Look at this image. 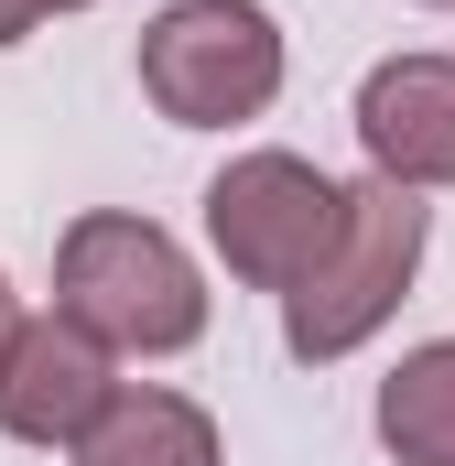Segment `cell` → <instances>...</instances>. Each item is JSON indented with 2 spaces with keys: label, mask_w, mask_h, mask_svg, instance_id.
Returning <instances> with one entry per match:
<instances>
[{
  "label": "cell",
  "mask_w": 455,
  "mask_h": 466,
  "mask_svg": "<svg viewBox=\"0 0 455 466\" xmlns=\"http://www.w3.org/2000/svg\"><path fill=\"white\" fill-rule=\"evenodd\" d=\"M141 98L174 130H238L282 98V22L260 0H163L141 22Z\"/></svg>",
  "instance_id": "obj_3"
},
{
  "label": "cell",
  "mask_w": 455,
  "mask_h": 466,
  "mask_svg": "<svg viewBox=\"0 0 455 466\" xmlns=\"http://www.w3.org/2000/svg\"><path fill=\"white\" fill-rule=\"evenodd\" d=\"M337 218H347V185L326 163H304V152H238L207 185V238L249 293H293L326 260Z\"/></svg>",
  "instance_id": "obj_4"
},
{
  "label": "cell",
  "mask_w": 455,
  "mask_h": 466,
  "mask_svg": "<svg viewBox=\"0 0 455 466\" xmlns=\"http://www.w3.org/2000/svg\"><path fill=\"white\" fill-rule=\"evenodd\" d=\"M76 466H228V456H217L207 401H185L163 380H130L109 412H98V434L76 445Z\"/></svg>",
  "instance_id": "obj_7"
},
{
  "label": "cell",
  "mask_w": 455,
  "mask_h": 466,
  "mask_svg": "<svg viewBox=\"0 0 455 466\" xmlns=\"http://www.w3.org/2000/svg\"><path fill=\"white\" fill-rule=\"evenodd\" d=\"M423 11H455V0H423Z\"/></svg>",
  "instance_id": "obj_11"
},
{
  "label": "cell",
  "mask_w": 455,
  "mask_h": 466,
  "mask_svg": "<svg viewBox=\"0 0 455 466\" xmlns=\"http://www.w3.org/2000/svg\"><path fill=\"white\" fill-rule=\"evenodd\" d=\"M11 337H22V304H11V282H0V358H11Z\"/></svg>",
  "instance_id": "obj_10"
},
{
  "label": "cell",
  "mask_w": 455,
  "mask_h": 466,
  "mask_svg": "<svg viewBox=\"0 0 455 466\" xmlns=\"http://www.w3.org/2000/svg\"><path fill=\"white\" fill-rule=\"evenodd\" d=\"M55 315H76L109 358H185L207 337V271L185 260L174 228L130 207H87L55 238Z\"/></svg>",
  "instance_id": "obj_1"
},
{
  "label": "cell",
  "mask_w": 455,
  "mask_h": 466,
  "mask_svg": "<svg viewBox=\"0 0 455 466\" xmlns=\"http://www.w3.org/2000/svg\"><path fill=\"white\" fill-rule=\"evenodd\" d=\"M379 445L390 466H455V337H423L379 380Z\"/></svg>",
  "instance_id": "obj_8"
},
{
  "label": "cell",
  "mask_w": 455,
  "mask_h": 466,
  "mask_svg": "<svg viewBox=\"0 0 455 466\" xmlns=\"http://www.w3.org/2000/svg\"><path fill=\"white\" fill-rule=\"evenodd\" d=\"M55 11H87V0H0V44H33Z\"/></svg>",
  "instance_id": "obj_9"
},
{
  "label": "cell",
  "mask_w": 455,
  "mask_h": 466,
  "mask_svg": "<svg viewBox=\"0 0 455 466\" xmlns=\"http://www.w3.org/2000/svg\"><path fill=\"white\" fill-rule=\"evenodd\" d=\"M423 238H434V207H423L412 185H390V174L347 185V218H337V238H326V260L282 293V348L304 358V369L358 358L390 315H401V293H412V271H423Z\"/></svg>",
  "instance_id": "obj_2"
},
{
  "label": "cell",
  "mask_w": 455,
  "mask_h": 466,
  "mask_svg": "<svg viewBox=\"0 0 455 466\" xmlns=\"http://www.w3.org/2000/svg\"><path fill=\"white\" fill-rule=\"evenodd\" d=\"M358 152L369 174L434 196L455 185V55H390L358 76Z\"/></svg>",
  "instance_id": "obj_6"
},
{
  "label": "cell",
  "mask_w": 455,
  "mask_h": 466,
  "mask_svg": "<svg viewBox=\"0 0 455 466\" xmlns=\"http://www.w3.org/2000/svg\"><path fill=\"white\" fill-rule=\"evenodd\" d=\"M119 390H130L119 358L76 315H22V337L0 358V434L11 445H44V456H76Z\"/></svg>",
  "instance_id": "obj_5"
}]
</instances>
